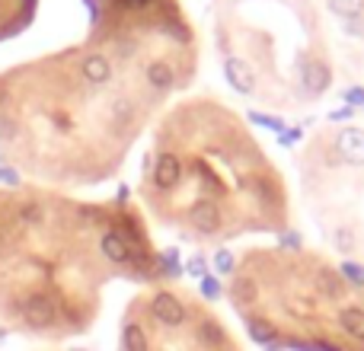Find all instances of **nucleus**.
<instances>
[{
  "instance_id": "17",
  "label": "nucleus",
  "mask_w": 364,
  "mask_h": 351,
  "mask_svg": "<svg viewBox=\"0 0 364 351\" xmlns=\"http://www.w3.org/2000/svg\"><path fill=\"white\" fill-rule=\"evenodd\" d=\"M201 294H205L208 301H218V297H220V284H218V278H211V275L201 278Z\"/></svg>"
},
{
  "instance_id": "6",
  "label": "nucleus",
  "mask_w": 364,
  "mask_h": 351,
  "mask_svg": "<svg viewBox=\"0 0 364 351\" xmlns=\"http://www.w3.org/2000/svg\"><path fill=\"white\" fill-rule=\"evenodd\" d=\"M179 179H182V163L173 153H164L157 160V166H154V182L160 188H173V185H179Z\"/></svg>"
},
{
  "instance_id": "7",
  "label": "nucleus",
  "mask_w": 364,
  "mask_h": 351,
  "mask_svg": "<svg viewBox=\"0 0 364 351\" xmlns=\"http://www.w3.org/2000/svg\"><path fill=\"white\" fill-rule=\"evenodd\" d=\"M224 70H227V80L233 83V90H240V93H252V74H250V68H246L240 58H227L224 61Z\"/></svg>"
},
{
  "instance_id": "18",
  "label": "nucleus",
  "mask_w": 364,
  "mask_h": 351,
  "mask_svg": "<svg viewBox=\"0 0 364 351\" xmlns=\"http://www.w3.org/2000/svg\"><path fill=\"white\" fill-rule=\"evenodd\" d=\"M214 265H218L220 275H227V271H233V256H230L227 249H220L218 256H214Z\"/></svg>"
},
{
  "instance_id": "13",
  "label": "nucleus",
  "mask_w": 364,
  "mask_h": 351,
  "mask_svg": "<svg viewBox=\"0 0 364 351\" xmlns=\"http://www.w3.org/2000/svg\"><path fill=\"white\" fill-rule=\"evenodd\" d=\"M329 10L342 19H361L364 0H329Z\"/></svg>"
},
{
  "instance_id": "28",
  "label": "nucleus",
  "mask_w": 364,
  "mask_h": 351,
  "mask_svg": "<svg viewBox=\"0 0 364 351\" xmlns=\"http://www.w3.org/2000/svg\"><path fill=\"white\" fill-rule=\"evenodd\" d=\"M348 99H352V102H361V106H364V93H358V90H352V93H348Z\"/></svg>"
},
{
  "instance_id": "2",
  "label": "nucleus",
  "mask_w": 364,
  "mask_h": 351,
  "mask_svg": "<svg viewBox=\"0 0 364 351\" xmlns=\"http://www.w3.org/2000/svg\"><path fill=\"white\" fill-rule=\"evenodd\" d=\"M151 310L164 326H182V323H186V307H182L179 297L170 294V291H160L151 301Z\"/></svg>"
},
{
  "instance_id": "22",
  "label": "nucleus",
  "mask_w": 364,
  "mask_h": 351,
  "mask_svg": "<svg viewBox=\"0 0 364 351\" xmlns=\"http://www.w3.org/2000/svg\"><path fill=\"white\" fill-rule=\"evenodd\" d=\"M128 115H132V106H128V102H115V119L125 122Z\"/></svg>"
},
{
  "instance_id": "21",
  "label": "nucleus",
  "mask_w": 364,
  "mask_h": 351,
  "mask_svg": "<svg viewBox=\"0 0 364 351\" xmlns=\"http://www.w3.org/2000/svg\"><path fill=\"white\" fill-rule=\"evenodd\" d=\"M252 122H256V125H265V128H282L278 119H265V115H256V112H252Z\"/></svg>"
},
{
  "instance_id": "25",
  "label": "nucleus",
  "mask_w": 364,
  "mask_h": 351,
  "mask_svg": "<svg viewBox=\"0 0 364 351\" xmlns=\"http://www.w3.org/2000/svg\"><path fill=\"white\" fill-rule=\"evenodd\" d=\"M23 220H38V207L36 205H26L23 207Z\"/></svg>"
},
{
  "instance_id": "15",
  "label": "nucleus",
  "mask_w": 364,
  "mask_h": 351,
  "mask_svg": "<svg viewBox=\"0 0 364 351\" xmlns=\"http://www.w3.org/2000/svg\"><path fill=\"white\" fill-rule=\"evenodd\" d=\"M198 339L205 342V345H211V348H218V345H224V329L218 326V323H211V320H205L198 326Z\"/></svg>"
},
{
  "instance_id": "29",
  "label": "nucleus",
  "mask_w": 364,
  "mask_h": 351,
  "mask_svg": "<svg viewBox=\"0 0 364 351\" xmlns=\"http://www.w3.org/2000/svg\"><path fill=\"white\" fill-rule=\"evenodd\" d=\"M0 179H4V182H16V176H13L10 170H0Z\"/></svg>"
},
{
  "instance_id": "11",
  "label": "nucleus",
  "mask_w": 364,
  "mask_h": 351,
  "mask_svg": "<svg viewBox=\"0 0 364 351\" xmlns=\"http://www.w3.org/2000/svg\"><path fill=\"white\" fill-rule=\"evenodd\" d=\"M147 80H151V87H157V90H170L173 87V68L166 61H154L151 68H147Z\"/></svg>"
},
{
  "instance_id": "26",
  "label": "nucleus",
  "mask_w": 364,
  "mask_h": 351,
  "mask_svg": "<svg viewBox=\"0 0 364 351\" xmlns=\"http://www.w3.org/2000/svg\"><path fill=\"white\" fill-rule=\"evenodd\" d=\"M346 26L355 32V36H361V32H364V23H361V19H346Z\"/></svg>"
},
{
  "instance_id": "3",
  "label": "nucleus",
  "mask_w": 364,
  "mask_h": 351,
  "mask_svg": "<svg viewBox=\"0 0 364 351\" xmlns=\"http://www.w3.org/2000/svg\"><path fill=\"white\" fill-rule=\"evenodd\" d=\"M336 153H339L346 163L364 166V131L361 128H346V131L336 138Z\"/></svg>"
},
{
  "instance_id": "5",
  "label": "nucleus",
  "mask_w": 364,
  "mask_h": 351,
  "mask_svg": "<svg viewBox=\"0 0 364 351\" xmlns=\"http://www.w3.org/2000/svg\"><path fill=\"white\" fill-rule=\"evenodd\" d=\"M100 246H102V256H106L109 262H115V265H125V262H132V246H128V239L122 237L119 230H109V233H102Z\"/></svg>"
},
{
  "instance_id": "1",
  "label": "nucleus",
  "mask_w": 364,
  "mask_h": 351,
  "mask_svg": "<svg viewBox=\"0 0 364 351\" xmlns=\"http://www.w3.org/2000/svg\"><path fill=\"white\" fill-rule=\"evenodd\" d=\"M55 316H58V303L51 301L48 294H32V297H26V303H23V323L29 329H45V326H51L55 323Z\"/></svg>"
},
{
  "instance_id": "10",
  "label": "nucleus",
  "mask_w": 364,
  "mask_h": 351,
  "mask_svg": "<svg viewBox=\"0 0 364 351\" xmlns=\"http://www.w3.org/2000/svg\"><path fill=\"white\" fill-rule=\"evenodd\" d=\"M339 323H342V329H346L352 339L364 342V310L361 307H346L339 313Z\"/></svg>"
},
{
  "instance_id": "9",
  "label": "nucleus",
  "mask_w": 364,
  "mask_h": 351,
  "mask_svg": "<svg viewBox=\"0 0 364 351\" xmlns=\"http://www.w3.org/2000/svg\"><path fill=\"white\" fill-rule=\"evenodd\" d=\"M304 87L310 93H323L329 87V68L323 61H307L304 64Z\"/></svg>"
},
{
  "instance_id": "16",
  "label": "nucleus",
  "mask_w": 364,
  "mask_h": 351,
  "mask_svg": "<svg viewBox=\"0 0 364 351\" xmlns=\"http://www.w3.org/2000/svg\"><path fill=\"white\" fill-rule=\"evenodd\" d=\"M233 301L237 303H252L256 301V284H252L250 278H240V281L233 284Z\"/></svg>"
},
{
  "instance_id": "30",
  "label": "nucleus",
  "mask_w": 364,
  "mask_h": 351,
  "mask_svg": "<svg viewBox=\"0 0 364 351\" xmlns=\"http://www.w3.org/2000/svg\"><path fill=\"white\" fill-rule=\"evenodd\" d=\"M352 115V109H339V112H333V119H348Z\"/></svg>"
},
{
  "instance_id": "14",
  "label": "nucleus",
  "mask_w": 364,
  "mask_h": 351,
  "mask_svg": "<svg viewBox=\"0 0 364 351\" xmlns=\"http://www.w3.org/2000/svg\"><path fill=\"white\" fill-rule=\"evenodd\" d=\"M250 335L259 345H269V342H275V326L269 320H250Z\"/></svg>"
},
{
  "instance_id": "8",
  "label": "nucleus",
  "mask_w": 364,
  "mask_h": 351,
  "mask_svg": "<svg viewBox=\"0 0 364 351\" xmlns=\"http://www.w3.org/2000/svg\"><path fill=\"white\" fill-rule=\"evenodd\" d=\"M80 70L90 83H106L109 77H112V64H109L106 55H87L80 64Z\"/></svg>"
},
{
  "instance_id": "19",
  "label": "nucleus",
  "mask_w": 364,
  "mask_h": 351,
  "mask_svg": "<svg viewBox=\"0 0 364 351\" xmlns=\"http://www.w3.org/2000/svg\"><path fill=\"white\" fill-rule=\"evenodd\" d=\"M342 275H346V278H352L355 284H364V269H358V265H352V262H346V265H342Z\"/></svg>"
},
{
  "instance_id": "20",
  "label": "nucleus",
  "mask_w": 364,
  "mask_h": 351,
  "mask_svg": "<svg viewBox=\"0 0 364 351\" xmlns=\"http://www.w3.org/2000/svg\"><path fill=\"white\" fill-rule=\"evenodd\" d=\"M336 246H339L342 252H352V246H355V237L348 230H339L336 233Z\"/></svg>"
},
{
  "instance_id": "23",
  "label": "nucleus",
  "mask_w": 364,
  "mask_h": 351,
  "mask_svg": "<svg viewBox=\"0 0 364 351\" xmlns=\"http://www.w3.org/2000/svg\"><path fill=\"white\" fill-rule=\"evenodd\" d=\"M323 281H326V294H339V284H336V278L329 271H323Z\"/></svg>"
},
{
  "instance_id": "4",
  "label": "nucleus",
  "mask_w": 364,
  "mask_h": 351,
  "mask_svg": "<svg viewBox=\"0 0 364 351\" xmlns=\"http://www.w3.org/2000/svg\"><path fill=\"white\" fill-rule=\"evenodd\" d=\"M188 220H192V227L195 230H201V233H214L220 227V211H218V205L214 201H195L192 205V211H188Z\"/></svg>"
},
{
  "instance_id": "27",
  "label": "nucleus",
  "mask_w": 364,
  "mask_h": 351,
  "mask_svg": "<svg viewBox=\"0 0 364 351\" xmlns=\"http://www.w3.org/2000/svg\"><path fill=\"white\" fill-rule=\"evenodd\" d=\"M297 138H301V131H284L282 134V144H294Z\"/></svg>"
},
{
  "instance_id": "12",
  "label": "nucleus",
  "mask_w": 364,
  "mask_h": 351,
  "mask_svg": "<svg viewBox=\"0 0 364 351\" xmlns=\"http://www.w3.org/2000/svg\"><path fill=\"white\" fill-rule=\"evenodd\" d=\"M122 345H125V351H147V333L138 323H128L125 333H122Z\"/></svg>"
},
{
  "instance_id": "24",
  "label": "nucleus",
  "mask_w": 364,
  "mask_h": 351,
  "mask_svg": "<svg viewBox=\"0 0 364 351\" xmlns=\"http://www.w3.org/2000/svg\"><path fill=\"white\" fill-rule=\"evenodd\" d=\"M188 271H192V275H201V278H205V262H201V259H192V262H188Z\"/></svg>"
}]
</instances>
